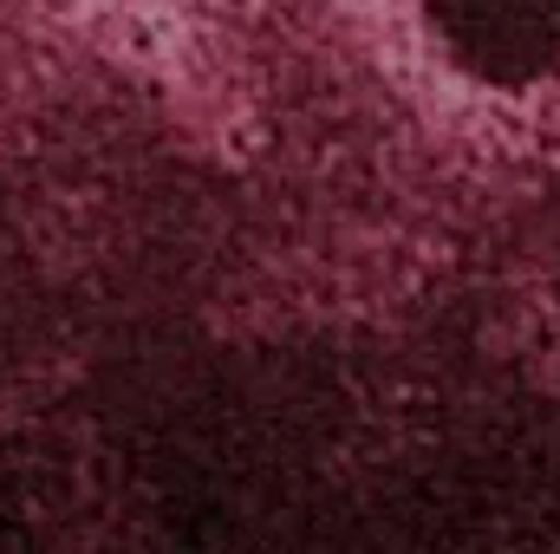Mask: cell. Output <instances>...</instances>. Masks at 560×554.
I'll use <instances>...</instances> for the list:
<instances>
[{"label":"cell","mask_w":560,"mask_h":554,"mask_svg":"<svg viewBox=\"0 0 560 554\" xmlns=\"http://www.w3.org/2000/svg\"><path fill=\"white\" fill-rule=\"evenodd\" d=\"M436 39L489 85H528L560 66V0H430Z\"/></svg>","instance_id":"cell-1"}]
</instances>
